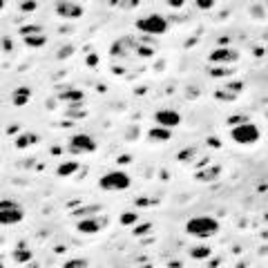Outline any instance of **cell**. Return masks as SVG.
I'll use <instances>...</instances> for the list:
<instances>
[{"instance_id":"37","label":"cell","mask_w":268,"mask_h":268,"mask_svg":"<svg viewBox=\"0 0 268 268\" xmlns=\"http://www.w3.org/2000/svg\"><path fill=\"white\" fill-rule=\"evenodd\" d=\"M3 43H5V47H3L5 51H12V45H14V43H12V38H5Z\"/></svg>"},{"instance_id":"4","label":"cell","mask_w":268,"mask_h":268,"mask_svg":"<svg viewBox=\"0 0 268 268\" xmlns=\"http://www.w3.org/2000/svg\"><path fill=\"white\" fill-rule=\"evenodd\" d=\"M259 137H261V130L250 121H244L239 125L230 127V139L235 143H239V146H252V143L259 141Z\"/></svg>"},{"instance_id":"3","label":"cell","mask_w":268,"mask_h":268,"mask_svg":"<svg viewBox=\"0 0 268 268\" xmlns=\"http://www.w3.org/2000/svg\"><path fill=\"white\" fill-rule=\"evenodd\" d=\"M168 27H170L168 18L161 16V14H148V16L137 20V29L146 36H161L168 32Z\"/></svg>"},{"instance_id":"13","label":"cell","mask_w":268,"mask_h":268,"mask_svg":"<svg viewBox=\"0 0 268 268\" xmlns=\"http://www.w3.org/2000/svg\"><path fill=\"white\" fill-rule=\"evenodd\" d=\"M29 101H32V90H29L27 85H20V87H16V90L12 92V103H14L16 107L27 105Z\"/></svg>"},{"instance_id":"20","label":"cell","mask_w":268,"mask_h":268,"mask_svg":"<svg viewBox=\"0 0 268 268\" xmlns=\"http://www.w3.org/2000/svg\"><path fill=\"white\" fill-rule=\"evenodd\" d=\"M188 255L192 257V259H208V257L213 255V250H210L206 244L204 246H192V248L188 250Z\"/></svg>"},{"instance_id":"39","label":"cell","mask_w":268,"mask_h":268,"mask_svg":"<svg viewBox=\"0 0 268 268\" xmlns=\"http://www.w3.org/2000/svg\"><path fill=\"white\" fill-rule=\"evenodd\" d=\"M259 237H261V239H264V241H268V230H261V233H259Z\"/></svg>"},{"instance_id":"12","label":"cell","mask_w":268,"mask_h":268,"mask_svg":"<svg viewBox=\"0 0 268 268\" xmlns=\"http://www.w3.org/2000/svg\"><path fill=\"white\" fill-rule=\"evenodd\" d=\"M83 99H85L83 92H81V90H72V87H65V90L58 94V101L67 103V105H81Z\"/></svg>"},{"instance_id":"6","label":"cell","mask_w":268,"mask_h":268,"mask_svg":"<svg viewBox=\"0 0 268 268\" xmlns=\"http://www.w3.org/2000/svg\"><path fill=\"white\" fill-rule=\"evenodd\" d=\"M96 150V141L90 134H72L67 141V152L70 154H92Z\"/></svg>"},{"instance_id":"2","label":"cell","mask_w":268,"mask_h":268,"mask_svg":"<svg viewBox=\"0 0 268 268\" xmlns=\"http://www.w3.org/2000/svg\"><path fill=\"white\" fill-rule=\"evenodd\" d=\"M132 185L130 174H125L123 170H110L99 179V188L105 192H123Z\"/></svg>"},{"instance_id":"23","label":"cell","mask_w":268,"mask_h":268,"mask_svg":"<svg viewBox=\"0 0 268 268\" xmlns=\"http://www.w3.org/2000/svg\"><path fill=\"white\" fill-rule=\"evenodd\" d=\"M215 99L230 103V101H237V94H235V92H230L228 87H226V90H217V92H215Z\"/></svg>"},{"instance_id":"18","label":"cell","mask_w":268,"mask_h":268,"mask_svg":"<svg viewBox=\"0 0 268 268\" xmlns=\"http://www.w3.org/2000/svg\"><path fill=\"white\" fill-rule=\"evenodd\" d=\"M23 40H25V45L27 47H43V45H47V36H45L43 32H38V34H29V36H23Z\"/></svg>"},{"instance_id":"32","label":"cell","mask_w":268,"mask_h":268,"mask_svg":"<svg viewBox=\"0 0 268 268\" xmlns=\"http://www.w3.org/2000/svg\"><path fill=\"white\" fill-rule=\"evenodd\" d=\"M99 65V54H90L87 56V67H96Z\"/></svg>"},{"instance_id":"40","label":"cell","mask_w":268,"mask_h":268,"mask_svg":"<svg viewBox=\"0 0 268 268\" xmlns=\"http://www.w3.org/2000/svg\"><path fill=\"white\" fill-rule=\"evenodd\" d=\"M259 252H261V255H268V248H261Z\"/></svg>"},{"instance_id":"11","label":"cell","mask_w":268,"mask_h":268,"mask_svg":"<svg viewBox=\"0 0 268 268\" xmlns=\"http://www.w3.org/2000/svg\"><path fill=\"white\" fill-rule=\"evenodd\" d=\"M219 177H221V166H206L194 172V179H197V181H206V183L217 181Z\"/></svg>"},{"instance_id":"29","label":"cell","mask_w":268,"mask_h":268,"mask_svg":"<svg viewBox=\"0 0 268 268\" xmlns=\"http://www.w3.org/2000/svg\"><path fill=\"white\" fill-rule=\"evenodd\" d=\"M40 27L38 25H27V27H20V36H29V34H38Z\"/></svg>"},{"instance_id":"14","label":"cell","mask_w":268,"mask_h":268,"mask_svg":"<svg viewBox=\"0 0 268 268\" xmlns=\"http://www.w3.org/2000/svg\"><path fill=\"white\" fill-rule=\"evenodd\" d=\"M12 259L16 261V264H27V261H32V250L27 248V244H25V241H20L18 248L12 252Z\"/></svg>"},{"instance_id":"16","label":"cell","mask_w":268,"mask_h":268,"mask_svg":"<svg viewBox=\"0 0 268 268\" xmlns=\"http://www.w3.org/2000/svg\"><path fill=\"white\" fill-rule=\"evenodd\" d=\"M34 143H38V134L34 132H23L16 137V148L18 150H27V148H32Z\"/></svg>"},{"instance_id":"22","label":"cell","mask_w":268,"mask_h":268,"mask_svg":"<svg viewBox=\"0 0 268 268\" xmlns=\"http://www.w3.org/2000/svg\"><path fill=\"white\" fill-rule=\"evenodd\" d=\"M197 157H199L197 148H183V150L177 154V159H179V161H181V163H192Z\"/></svg>"},{"instance_id":"27","label":"cell","mask_w":268,"mask_h":268,"mask_svg":"<svg viewBox=\"0 0 268 268\" xmlns=\"http://www.w3.org/2000/svg\"><path fill=\"white\" fill-rule=\"evenodd\" d=\"M63 268H87V259H67Z\"/></svg>"},{"instance_id":"17","label":"cell","mask_w":268,"mask_h":268,"mask_svg":"<svg viewBox=\"0 0 268 268\" xmlns=\"http://www.w3.org/2000/svg\"><path fill=\"white\" fill-rule=\"evenodd\" d=\"M101 213V206L99 204H90V206H81V208H74L72 210V215L74 217H92V215H99Z\"/></svg>"},{"instance_id":"31","label":"cell","mask_w":268,"mask_h":268,"mask_svg":"<svg viewBox=\"0 0 268 268\" xmlns=\"http://www.w3.org/2000/svg\"><path fill=\"white\" fill-rule=\"evenodd\" d=\"M20 9H23V12H34V9H36V3H34V0H23Z\"/></svg>"},{"instance_id":"26","label":"cell","mask_w":268,"mask_h":268,"mask_svg":"<svg viewBox=\"0 0 268 268\" xmlns=\"http://www.w3.org/2000/svg\"><path fill=\"white\" fill-rule=\"evenodd\" d=\"M152 230V224H141V226H134V237H143V235H148Z\"/></svg>"},{"instance_id":"19","label":"cell","mask_w":268,"mask_h":268,"mask_svg":"<svg viewBox=\"0 0 268 268\" xmlns=\"http://www.w3.org/2000/svg\"><path fill=\"white\" fill-rule=\"evenodd\" d=\"M76 170H81V166L76 161H65V163H60V166L56 168V174H58V177H72Z\"/></svg>"},{"instance_id":"9","label":"cell","mask_w":268,"mask_h":268,"mask_svg":"<svg viewBox=\"0 0 268 268\" xmlns=\"http://www.w3.org/2000/svg\"><path fill=\"white\" fill-rule=\"evenodd\" d=\"M54 9H56V14H58L60 18H67V20L81 18V16H83V12H85L79 3H72V0H58V3L54 5Z\"/></svg>"},{"instance_id":"21","label":"cell","mask_w":268,"mask_h":268,"mask_svg":"<svg viewBox=\"0 0 268 268\" xmlns=\"http://www.w3.org/2000/svg\"><path fill=\"white\" fill-rule=\"evenodd\" d=\"M210 76H217V79H226V76L235 74V67H226V65H213L210 67Z\"/></svg>"},{"instance_id":"38","label":"cell","mask_w":268,"mask_h":268,"mask_svg":"<svg viewBox=\"0 0 268 268\" xmlns=\"http://www.w3.org/2000/svg\"><path fill=\"white\" fill-rule=\"evenodd\" d=\"M219 261H221V257H213V261L208 264V268H215V266H219Z\"/></svg>"},{"instance_id":"1","label":"cell","mask_w":268,"mask_h":268,"mask_svg":"<svg viewBox=\"0 0 268 268\" xmlns=\"http://www.w3.org/2000/svg\"><path fill=\"white\" fill-rule=\"evenodd\" d=\"M185 233L192 235V237H199V239H206V237H213L219 233V221L215 217H192L185 221Z\"/></svg>"},{"instance_id":"28","label":"cell","mask_w":268,"mask_h":268,"mask_svg":"<svg viewBox=\"0 0 268 268\" xmlns=\"http://www.w3.org/2000/svg\"><path fill=\"white\" fill-rule=\"evenodd\" d=\"M79 107H81V105H70V110H67V116H70V118H83L85 112L79 110Z\"/></svg>"},{"instance_id":"41","label":"cell","mask_w":268,"mask_h":268,"mask_svg":"<svg viewBox=\"0 0 268 268\" xmlns=\"http://www.w3.org/2000/svg\"><path fill=\"white\" fill-rule=\"evenodd\" d=\"M264 224H266V226H268V213H266V215H264Z\"/></svg>"},{"instance_id":"5","label":"cell","mask_w":268,"mask_h":268,"mask_svg":"<svg viewBox=\"0 0 268 268\" xmlns=\"http://www.w3.org/2000/svg\"><path fill=\"white\" fill-rule=\"evenodd\" d=\"M23 219H25L23 206H18L16 201H9V199L0 201V224L3 226H16Z\"/></svg>"},{"instance_id":"36","label":"cell","mask_w":268,"mask_h":268,"mask_svg":"<svg viewBox=\"0 0 268 268\" xmlns=\"http://www.w3.org/2000/svg\"><path fill=\"white\" fill-rule=\"evenodd\" d=\"M72 51H74L72 47H65V49H58V54H56V56H58V58H67V56H70Z\"/></svg>"},{"instance_id":"35","label":"cell","mask_w":268,"mask_h":268,"mask_svg":"<svg viewBox=\"0 0 268 268\" xmlns=\"http://www.w3.org/2000/svg\"><path fill=\"white\" fill-rule=\"evenodd\" d=\"M183 3H185V0H168V5H170L172 9H181Z\"/></svg>"},{"instance_id":"7","label":"cell","mask_w":268,"mask_h":268,"mask_svg":"<svg viewBox=\"0 0 268 268\" xmlns=\"http://www.w3.org/2000/svg\"><path fill=\"white\" fill-rule=\"evenodd\" d=\"M208 60L213 65H233V63L239 60V51L233 49V47H228V45H219L217 49L210 51Z\"/></svg>"},{"instance_id":"15","label":"cell","mask_w":268,"mask_h":268,"mask_svg":"<svg viewBox=\"0 0 268 268\" xmlns=\"http://www.w3.org/2000/svg\"><path fill=\"white\" fill-rule=\"evenodd\" d=\"M148 137H150V141H170L172 139V127H163V125L150 127Z\"/></svg>"},{"instance_id":"30","label":"cell","mask_w":268,"mask_h":268,"mask_svg":"<svg viewBox=\"0 0 268 268\" xmlns=\"http://www.w3.org/2000/svg\"><path fill=\"white\" fill-rule=\"evenodd\" d=\"M194 5H197V9H213L215 7V0H194Z\"/></svg>"},{"instance_id":"33","label":"cell","mask_w":268,"mask_h":268,"mask_svg":"<svg viewBox=\"0 0 268 268\" xmlns=\"http://www.w3.org/2000/svg\"><path fill=\"white\" fill-rule=\"evenodd\" d=\"M226 87H228L230 92H235V94H239V92L244 90V83H228V85H226Z\"/></svg>"},{"instance_id":"25","label":"cell","mask_w":268,"mask_h":268,"mask_svg":"<svg viewBox=\"0 0 268 268\" xmlns=\"http://www.w3.org/2000/svg\"><path fill=\"white\" fill-rule=\"evenodd\" d=\"M159 199H150V197H139L134 199V206H139V208H152V206H157Z\"/></svg>"},{"instance_id":"10","label":"cell","mask_w":268,"mask_h":268,"mask_svg":"<svg viewBox=\"0 0 268 268\" xmlns=\"http://www.w3.org/2000/svg\"><path fill=\"white\" fill-rule=\"evenodd\" d=\"M154 121H157V125L163 127H177L181 123V114L177 110H159L154 114Z\"/></svg>"},{"instance_id":"24","label":"cell","mask_w":268,"mask_h":268,"mask_svg":"<svg viewBox=\"0 0 268 268\" xmlns=\"http://www.w3.org/2000/svg\"><path fill=\"white\" fill-rule=\"evenodd\" d=\"M137 221H139V215L134 213V210H130V213H123V215H121L118 224H121V226H134Z\"/></svg>"},{"instance_id":"34","label":"cell","mask_w":268,"mask_h":268,"mask_svg":"<svg viewBox=\"0 0 268 268\" xmlns=\"http://www.w3.org/2000/svg\"><path fill=\"white\" fill-rule=\"evenodd\" d=\"M244 121H248V118L241 116V114H237V116H233V118H228L230 125H239V123H244Z\"/></svg>"},{"instance_id":"8","label":"cell","mask_w":268,"mask_h":268,"mask_svg":"<svg viewBox=\"0 0 268 268\" xmlns=\"http://www.w3.org/2000/svg\"><path fill=\"white\" fill-rule=\"evenodd\" d=\"M107 226V217H99V215H92V217H83L76 224V230L83 235H94L103 230Z\"/></svg>"}]
</instances>
